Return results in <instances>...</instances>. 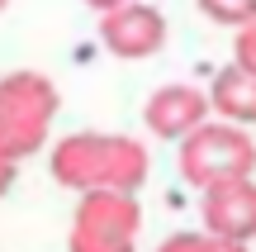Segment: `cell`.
Listing matches in <instances>:
<instances>
[{
    "label": "cell",
    "instance_id": "12",
    "mask_svg": "<svg viewBox=\"0 0 256 252\" xmlns=\"http://www.w3.org/2000/svg\"><path fill=\"white\" fill-rule=\"evenodd\" d=\"M14 190V162H0V200Z\"/></svg>",
    "mask_w": 256,
    "mask_h": 252
},
{
    "label": "cell",
    "instance_id": "5",
    "mask_svg": "<svg viewBox=\"0 0 256 252\" xmlns=\"http://www.w3.org/2000/svg\"><path fill=\"white\" fill-rule=\"evenodd\" d=\"M100 43H104V53L124 57V62L156 57V53L166 48V15H162L156 5L128 0V5L100 15Z\"/></svg>",
    "mask_w": 256,
    "mask_h": 252
},
{
    "label": "cell",
    "instance_id": "13",
    "mask_svg": "<svg viewBox=\"0 0 256 252\" xmlns=\"http://www.w3.org/2000/svg\"><path fill=\"white\" fill-rule=\"evenodd\" d=\"M86 5H90L95 15H110V10H119V5H128V0H86Z\"/></svg>",
    "mask_w": 256,
    "mask_h": 252
},
{
    "label": "cell",
    "instance_id": "10",
    "mask_svg": "<svg viewBox=\"0 0 256 252\" xmlns=\"http://www.w3.org/2000/svg\"><path fill=\"white\" fill-rule=\"evenodd\" d=\"M156 252H223L218 238H209L204 228H180V233H171V238H162V247Z\"/></svg>",
    "mask_w": 256,
    "mask_h": 252
},
{
    "label": "cell",
    "instance_id": "2",
    "mask_svg": "<svg viewBox=\"0 0 256 252\" xmlns=\"http://www.w3.org/2000/svg\"><path fill=\"white\" fill-rule=\"evenodd\" d=\"M62 95L43 72H10L0 76V162H24L43 152Z\"/></svg>",
    "mask_w": 256,
    "mask_h": 252
},
{
    "label": "cell",
    "instance_id": "14",
    "mask_svg": "<svg viewBox=\"0 0 256 252\" xmlns=\"http://www.w3.org/2000/svg\"><path fill=\"white\" fill-rule=\"evenodd\" d=\"M5 5H10V0H0V10H5Z\"/></svg>",
    "mask_w": 256,
    "mask_h": 252
},
{
    "label": "cell",
    "instance_id": "6",
    "mask_svg": "<svg viewBox=\"0 0 256 252\" xmlns=\"http://www.w3.org/2000/svg\"><path fill=\"white\" fill-rule=\"evenodd\" d=\"M200 214H204V233L209 238L252 247L256 243V176L209 186L200 200Z\"/></svg>",
    "mask_w": 256,
    "mask_h": 252
},
{
    "label": "cell",
    "instance_id": "4",
    "mask_svg": "<svg viewBox=\"0 0 256 252\" xmlns=\"http://www.w3.org/2000/svg\"><path fill=\"white\" fill-rule=\"evenodd\" d=\"M138 233H142V205H138V195L90 190V195L76 200L66 252H138Z\"/></svg>",
    "mask_w": 256,
    "mask_h": 252
},
{
    "label": "cell",
    "instance_id": "7",
    "mask_svg": "<svg viewBox=\"0 0 256 252\" xmlns=\"http://www.w3.org/2000/svg\"><path fill=\"white\" fill-rule=\"evenodd\" d=\"M204 119H209V95H204L200 86H185V81H171V86H162V91H152L147 105H142L147 133H152V138H171V143H180L185 133H194Z\"/></svg>",
    "mask_w": 256,
    "mask_h": 252
},
{
    "label": "cell",
    "instance_id": "11",
    "mask_svg": "<svg viewBox=\"0 0 256 252\" xmlns=\"http://www.w3.org/2000/svg\"><path fill=\"white\" fill-rule=\"evenodd\" d=\"M232 67L247 72V76H256V19H252L247 29L232 34Z\"/></svg>",
    "mask_w": 256,
    "mask_h": 252
},
{
    "label": "cell",
    "instance_id": "9",
    "mask_svg": "<svg viewBox=\"0 0 256 252\" xmlns=\"http://www.w3.org/2000/svg\"><path fill=\"white\" fill-rule=\"evenodd\" d=\"M200 5V15L204 19H214V24H223V29H247L252 19H256V0H194Z\"/></svg>",
    "mask_w": 256,
    "mask_h": 252
},
{
    "label": "cell",
    "instance_id": "1",
    "mask_svg": "<svg viewBox=\"0 0 256 252\" xmlns=\"http://www.w3.org/2000/svg\"><path fill=\"white\" fill-rule=\"evenodd\" d=\"M147 171H152L147 143L128 138V133H66L52 148L57 186L76 190V195H90V190L138 195Z\"/></svg>",
    "mask_w": 256,
    "mask_h": 252
},
{
    "label": "cell",
    "instance_id": "8",
    "mask_svg": "<svg viewBox=\"0 0 256 252\" xmlns=\"http://www.w3.org/2000/svg\"><path fill=\"white\" fill-rule=\"evenodd\" d=\"M209 114H218L223 124H232V129H247L256 124V76L238 72V67H223V72H214L209 81Z\"/></svg>",
    "mask_w": 256,
    "mask_h": 252
},
{
    "label": "cell",
    "instance_id": "3",
    "mask_svg": "<svg viewBox=\"0 0 256 252\" xmlns=\"http://www.w3.org/2000/svg\"><path fill=\"white\" fill-rule=\"evenodd\" d=\"M256 171V138L247 129H232L223 119H204L194 133L180 138V176L194 190L242 181Z\"/></svg>",
    "mask_w": 256,
    "mask_h": 252
}]
</instances>
